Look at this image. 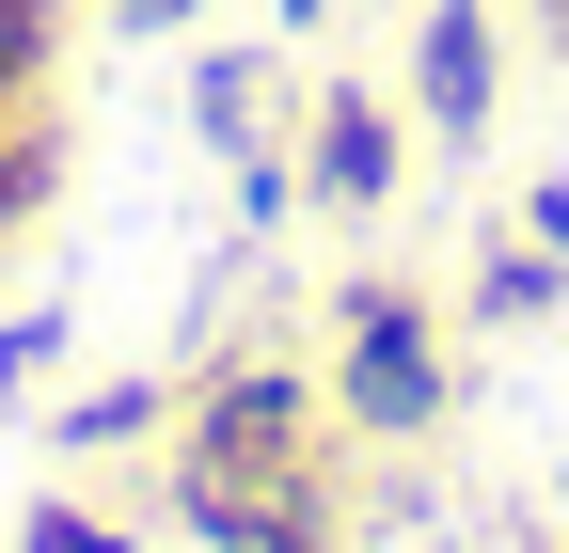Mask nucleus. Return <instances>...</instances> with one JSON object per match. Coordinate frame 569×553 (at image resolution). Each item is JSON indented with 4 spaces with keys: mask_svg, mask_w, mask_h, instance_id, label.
Returning <instances> with one entry per match:
<instances>
[{
    "mask_svg": "<svg viewBox=\"0 0 569 553\" xmlns=\"http://www.w3.org/2000/svg\"><path fill=\"white\" fill-rule=\"evenodd\" d=\"M522 238H538V253L569 269V174H538V190H522Z\"/></svg>",
    "mask_w": 569,
    "mask_h": 553,
    "instance_id": "ddd939ff",
    "label": "nucleus"
},
{
    "mask_svg": "<svg viewBox=\"0 0 569 553\" xmlns=\"http://www.w3.org/2000/svg\"><path fill=\"white\" fill-rule=\"evenodd\" d=\"M443 411H459V364L427 332V301L396 269H348L332 285V428L348 443H427Z\"/></svg>",
    "mask_w": 569,
    "mask_h": 553,
    "instance_id": "f257e3e1",
    "label": "nucleus"
},
{
    "mask_svg": "<svg viewBox=\"0 0 569 553\" xmlns=\"http://www.w3.org/2000/svg\"><path fill=\"white\" fill-rule=\"evenodd\" d=\"M269 553H348V537H269Z\"/></svg>",
    "mask_w": 569,
    "mask_h": 553,
    "instance_id": "dca6fc26",
    "label": "nucleus"
},
{
    "mask_svg": "<svg viewBox=\"0 0 569 553\" xmlns=\"http://www.w3.org/2000/svg\"><path fill=\"white\" fill-rule=\"evenodd\" d=\"M269 32H284V48H301V32H332V0H269Z\"/></svg>",
    "mask_w": 569,
    "mask_h": 553,
    "instance_id": "2eb2a0df",
    "label": "nucleus"
},
{
    "mask_svg": "<svg viewBox=\"0 0 569 553\" xmlns=\"http://www.w3.org/2000/svg\"><path fill=\"white\" fill-rule=\"evenodd\" d=\"M222 174H238V238H284V222H301V143H284V127H269V143H238Z\"/></svg>",
    "mask_w": 569,
    "mask_h": 553,
    "instance_id": "9d476101",
    "label": "nucleus"
},
{
    "mask_svg": "<svg viewBox=\"0 0 569 553\" xmlns=\"http://www.w3.org/2000/svg\"><path fill=\"white\" fill-rule=\"evenodd\" d=\"M396 174H411L396 95L317 80V95H301V205H332V222H380V205H396Z\"/></svg>",
    "mask_w": 569,
    "mask_h": 553,
    "instance_id": "7ed1b4c3",
    "label": "nucleus"
},
{
    "mask_svg": "<svg viewBox=\"0 0 569 553\" xmlns=\"http://www.w3.org/2000/svg\"><path fill=\"white\" fill-rule=\"evenodd\" d=\"M317 443H332V380H301V364H206L190 395H174V474H238V491H284V474H317Z\"/></svg>",
    "mask_w": 569,
    "mask_h": 553,
    "instance_id": "f03ea898",
    "label": "nucleus"
},
{
    "mask_svg": "<svg viewBox=\"0 0 569 553\" xmlns=\"http://www.w3.org/2000/svg\"><path fill=\"white\" fill-rule=\"evenodd\" d=\"M206 17V0H111V32H142V48H159V32H190Z\"/></svg>",
    "mask_w": 569,
    "mask_h": 553,
    "instance_id": "4468645a",
    "label": "nucleus"
},
{
    "mask_svg": "<svg viewBox=\"0 0 569 553\" xmlns=\"http://www.w3.org/2000/svg\"><path fill=\"white\" fill-rule=\"evenodd\" d=\"M48 190H63V111H17V127H0V253L32 238Z\"/></svg>",
    "mask_w": 569,
    "mask_h": 553,
    "instance_id": "6e6552de",
    "label": "nucleus"
},
{
    "mask_svg": "<svg viewBox=\"0 0 569 553\" xmlns=\"http://www.w3.org/2000/svg\"><path fill=\"white\" fill-rule=\"evenodd\" d=\"M490 111H507V32H490V0H427L411 17V127L475 159Z\"/></svg>",
    "mask_w": 569,
    "mask_h": 553,
    "instance_id": "20e7f679",
    "label": "nucleus"
},
{
    "mask_svg": "<svg viewBox=\"0 0 569 553\" xmlns=\"http://www.w3.org/2000/svg\"><path fill=\"white\" fill-rule=\"evenodd\" d=\"M48 80H63V0H0V127L48 111Z\"/></svg>",
    "mask_w": 569,
    "mask_h": 553,
    "instance_id": "0eeeda50",
    "label": "nucleus"
},
{
    "mask_svg": "<svg viewBox=\"0 0 569 553\" xmlns=\"http://www.w3.org/2000/svg\"><path fill=\"white\" fill-rule=\"evenodd\" d=\"M553 301H569V269H553L538 238H490V253H475V316H490V332H522V316H553Z\"/></svg>",
    "mask_w": 569,
    "mask_h": 553,
    "instance_id": "1a4fd4ad",
    "label": "nucleus"
},
{
    "mask_svg": "<svg viewBox=\"0 0 569 553\" xmlns=\"http://www.w3.org/2000/svg\"><path fill=\"white\" fill-rule=\"evenodd\" d=\"M174 395L190 380H80V395H48V459H142V443H174Z\"/></svg>",
    "mask_w": 569,
    "mask_h": 553,
    "instance_id": "39448f33",
    "label": "nucleus"
},
{
    "mask_svg": "<svg viewBox=\"0 0 569 553\" xmlns=\"http://www.w3.org/2000/svg\"><path fill=\"white\" fill-rule=\"evenodd\" d=\"M269 111H284V63H269V48H206V63H190V143H206V159L269 143Z\"/></svg>",
    "mask_w": 569,
    "mask_h": 553,
    "instance_id": "423d86ee",
    "label": "nucleus"
},
{
    "mask_svg": "<svg viewBox=\"0 0 569 553\" xmlns=\"http://www.w3.org/2000/svg\"><path fill=\"white\" fill-rule=\"evenodd\" d=\"M553 522H569V474H553Z\"/></svg>",
    "mask_w": 569,
    "mask_h": 553,
    "instance_id": "f3484780",
    "label": "nucleus"
},
{
    "mask_svg": "<svg viewBox=\"0 0 569 553\" xmlns=\"http://www.w3.org/2000/svg\"><path fill=\"white\" fill-rule=\"evenodd\" d=\"M48 364H63V301H17V316H0V411H32Z\"/></svg>",
    "mask_w": 569,
    "mask_h": 553,
    "instance_id": "f8f14e48",
    "label": "nucleus"
},
{
    "mask_svg": "<svg viewBox=\"0 0 569 553\" xmlns=\"http://www.w3.org/2000/svg\"><path fill=\"white\" fill-rule=\"evenodd\" d=\"M17 553H142V537H127L96 491H32V506H17Z\"/></svg>",
    "mask_w": 569,
    "mask_h": 553,
    "instance_id": "9b49d317",
    "label": "nucleus"
}]
</instances>
